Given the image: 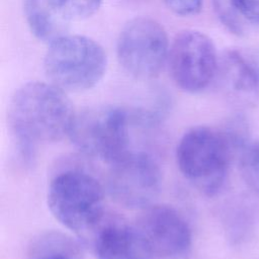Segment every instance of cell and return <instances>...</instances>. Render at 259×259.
<instances>
[{
  "label": "cell",
  "instance_id": "cell-11",
  "mask_svg": "<svg viewBox=\"0 0 259 259\" xmlns=\"http://www.w3.org/2000/svg\"><path fill=\"white\" fill-rule=\"evenodd\" d=\"M215 78L232 94L246 103L259 98V83L240 50H227L219 58Z\"/></svg>",
  "mask_w": 259,
  "mask_h": 259
},
{
  "label": "cell",
  "instance_id": "cell-17",
  "mask_svg": "<svg viewBox=\"0 0 259 259\" xmlns=\"http://www.w3.org/2000/svg\"><path fill=\"white\" fill-rule=\"evenodd\" d=\"M237 16L244 22L259 25V0H228Z\"/></svg>",
  "mask_w": 259,
  "mask_h": 259
},
{
  "label": "cell",
  "instance_id": "cell-9",
  "mask_svg": "<svg viewBox=\"0 0 259 259\" xmlns=\"http://www.w3.org/2000/svg\"><path fill=\"white\" fill-rule=\"evenodd\" d=\"M135 226L152 256L179 259L191 248L190 227L184 217L170 205H149L142 209Z\"/></svg>",
  "mask_w": 259,
  "mask_h": 259
},
{
  "label": "cell",
  "instance_id": "cell-8",
  "mask_svg": "<svg viewBox=\"0 0 259 259\" xmlns=\"http://www.w3.org/2000/svg\"><path fill=\"white\" fill-rule=\"evenodd\" d=\"M162 184L161 171L155 160L145 152L131 151L110 165L108 192L120 205L144 209L153 204Z\"/></svg>",
  "mask_w": 259,
  "mask_h": 259
},
{
  "label": "cell",
  "instance_id": "cell-14",
  "mask_svg": "<svg viewBox=\"0 0 259 259\" xmlns=\"http://www.w3.org/2000/svg\"><path fill=\"white\" fill-rule=\"evenodd\" d=\"M239 160L245 182L259 193V139L248 143L240 154Z\"/></svg>",
  "mask_w": 259,
  "mask_h": 259
},
{
  "label": "cell",
  "instance_id": "cell-1",
  "mask_svg": "<svg viewBox=\"0 0 259 259\" xmlns=\"http://www.w3.org/2000/svg\"><path fill=\"white\" fill-rule=\"evenodd\" d=\"M75 114L66 91L51 82L33 81L17 88L9 101L7 120L21 158L30 162L38 145L68 136Z\"/></svg>",
  "mask_w": 259,
  "mask_h": 259
},
{
  "label": "cell",
  "instance_id": "cell-10",
  "mask_svg": "<svg viewBox=\"0 0 259 259\" xmlns=\"http://www.w3.org/2000/svg\"><path fill=\"white\" fill-rule=\"evenodd\" d=\"M96 259H151L152 254L135 225L106 214L84 240Z\"/></svg>",
  "mask_w": 259,
  "mask_h": 259
},
{
  "label": "cell",
  "instance_id": "cell-16",
  "mask_svg": "<svg viewBox=\"0 0 259 259\" xmlns=\"http://www.w3.org/2000/svg\"><path fill=\"white\" fill-rule=\"evenodd\" d=\"M215 11L222 22L234 33L244 32V22L237 16L228 0H213Z\"/></svg>",
  "mask_w": 259,
  "mask_h": 259
},
{
  "label": "cell",
  "instance_id": "cell-5",
  "mask_svg": "<svg viewBox=\"0 0 259 259\" xmlns=\"http://www.w3.org/2000/svg\"><path fill=\"white\" fill-rule=\"evenodd\" d=\"M132 111L105 105L76 112L68 137L85 155L109 165L127 155L131 145Z\"/></svg>",
  "mask_w": 259,
  "mask_h": 259
},
{
  "label": "cell",
  "instance_id": "cell-12",
  "mask_svg": "<svg viewBox=\"0 0 259 259\" xmlns=\"http://www.w3.org/2000/svg\"><path fill=\"white\" fill-rule=\"evenodd\" d=\"M22 9L29 30L38 40L50 45L67 34L70 20L50 0H23Z\"/></svg>",
  "mask_w": 259,
  "mask_h": 259
},
{
  "label": "cell",
  "instance_id": "cell-3",
  "mask_svg": "<svg viewBox=\"0 0 259 259\" xmlns=\"http://www.w3.org/2000/svg\"><path fill=\"white\" fill-rule=\"evenodd\" d=\"M48 206L61 225L83 240L106 215L101 184L81 170H66L52 179L48 189Z\"/></svg>",
  "mask_w": 259,
  "mask_h": 259
},
{
  "label": "cell",
  "instance_id": "cell-4",
  "mask_svg": "<svg viewBox=\"0 0 259 259\" xmlns=\"http://www.w3.org/2000/svg\"><path fill=\"white\" fill-rule=\"evenodd\" d=\"M107 56L94 39L78 34H65L49 45L44 69L51 83L68 92L91 89L102 79Z\"/></svg>",
  "mask_w": 259,
  "mask_h": 259
},
{
  "label": "cell",
  "instance_id": "cell-15",
  "mask_svg": "<svg viewBox=\"0 0 259 259\" xmlns=\"http://www.w3.org/2000/svg\"><path fill=\"white\" fill-rule=\"evenodd\" d=\"M50 2L70 21L93 15L102 0H50Z\"/></svg>",
  "mask_w": 259,
  "mask_h": 259
},
{
  "label": "cell",
  "instance_id": "cell-18",
  "mask_svg": "<svg viewBox=\"0 0 259 259\" xmlns=\"http://www.w3.org/2000/svg\"><path fill=\"white\" fill-rule=\"evenodd\" d=\"M203 0H163L164 4L173 13L179 16H192L202 7Z\"/></svg>",
  "mask_w": 259,
  "mask_h": 259
},
{
  "label": "cell",
  "instance_id": "cell-6",
  "mask_svg": "<svg viewBox=\"0 0 259 259\" xmlns=\"http://www.w3.org/2000/svg\"><path fill=\"white\" fill-rule=\"evenodd\" d=\"M167 32L157 20L139 16L128 20L119 32L116 55L120 66L135 78L157 76L168 58Z\"/></svg>",
  "mask_w": 259,
  "mask_h": 259
},
{
  "label": "cell",
  "instance_id": "cell-2",
  "mask_svg": "<svg viewBox=\"0 0 259 259\" xmlns=\"http://www.w3.org/2000/svg\"><path fill=\"white\" fill-rule=\"evenodd\" d=\"M235 156V149L225 130L206 125L189 128L176 149V162L181 174L208 196L215 195L223 188Z\"/></svg>",
  "mask_w": 259,
  "mask_h": 259
},
{
  "label": "cell",
  "instance_id": "cell-13",
  "mask_svg": "<svg viewBox=\"0 0 259 259\" xmlns=\"http://www.w3.org/2000/svg\"><path fill=\"white\" fill-rule=\"evenodd\" d=\"M28 259H83V253L80 246L69 236L49 232L32 242Z\"/></svg>",
  "mask_w": 259,
  "mask_h": 259
},
{
  "label": "cell",
  "instance_id": "cell-19",
  "mask_svg": "<svg viewBox=\"0 0 259 259\" xmlns=\"http://www.w3.org/2000/svg\"><path fill=\"white\" fill-rule=\"evenodd\" d=\"M241 52L247 64L249 65L251 72L259 83V48H251Z\"/></svg>",
  "mask_w": 259,
  "mask_h": 259
},
{
  "label": "cell",
  "instance_id": "cell-7",
  "mask_svg": "<svg viewBox=\"0 0 259 259\" xmlns=\"http://www.w3.org/2000/svg\"><path fill=\"white\" fill-rule=\"evenodd\" d=\"M167 61L175 84L186 92L195 93L206 88L215 78L219 58L206 34L185 29L174 37Z\"/></svg>",
  "mask_w": 259,
  "mask_h": 259
}]
</instances>
